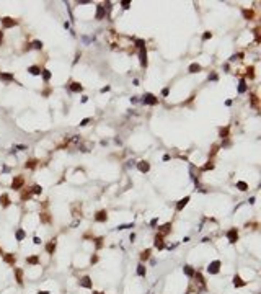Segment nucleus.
I'll use <instances>...</instances> for the list:
<instances>
[{
  "label": "nucleus",
  "instance_id": "obj_25",
  "mask_svg": "<svg viewBox=\"0 0 261 294\" xmlns=\"http://www.w3.org/2000/svg\"><path fill=\"white\" fill-rule=\"evenodd\" d=\"M243 16H245V20H251L253 18V10H243Z\"/></svg>",
  "mask_w": 261,
  "mask_h": 294
},
{
  "label": "nucleus",
  "instance_id": "obj_33",
  "mask_svg": "<svg viewBox=\"0 0 261 294\" xmlns=\"http://www.w3.org/2000/svg\"><path fill=\"white\" fill-rule=\"evenodd\" d=\"M41 74H43V77H44V80H49L51 79V72L49 70H46L44 69V70H41Z\"/></svg>",
  "mask_w": 261,
  "mask_h": 294
},
{
  "label": "nucleus",
  "instance_id": "obj_9",
  "mask_svg": "<svg viewBox=\"0 0 261 294\" xmlns=\"http://www.w3.org/2000/svg\"><path fill=\"white\" fill-rule=\"evenodd\" d=\"M137 168H139V170H141L142 173H145V172H149V170H150V165H149V162L142 160V162L137 163Z\"/></svg>",
  "mask_w": 261,
  "mask_h": 294
},
{
  "label": "nucleus",
  "instance_id": "obj_44",
  "mask_svg": "<svg viewBox=\"0 0 261 294\" xmlns=\"http://www.w3.org/2000/svg\"><path fill=\"white\" fill-rule=\"evenodd\" d=\"M96 247H101V238H96Z\"/></svg>",
  "mask_w": 261,
  "mask_h": 294
},
{
  "label": "nucleus",
  "instance_id": "obj_47",
  "mask_svg": "<svg viewBox=\"0 0 261 294\" xmlns=\"http://www.w3.org/2000/svg\"><path fill=\"white\" fill-rule=\"evenodd\" d=\"M38 294H49V293H47V291H39Z\"/></svg>",
  "mask_w": 261,
  "mask_h": 294
},
{
  "label": "nucleus",
  "instance_id": "obj_37",
  "mask_svg": "<svg viewBox=\"0 0 261 294\" xmlns=\"http://www.w3.org/2000/svg\"><path fill=\"white\" fill-rule=\"evenodd\" d=\"M30 196H31V191H30V190H28V191H25V193H23V194H21V199H28V198H30Z\"/></svg>",
  "mask_w": 261,
  "mask_h": 294
},
{
  "label": "nucleus",
  "instance_id": "obj_7",
  "mask_svg": "<svg viewBox=\"0 0 261 294\" xmlns=\"http://www.w3.org/2000/svg\"><path fill=\"white\" fill-rule=\"evenodd\" d=\"M153 245H155V249H158V250H163L165 249V243H163V237H162L160 234L155 237V242H153Z\"/></svg>",
  "mask_w": 261,
  "mask_h": 294
},
{
  "label": "nucleus",
  "instance_id": "obj_38",
  "mask_svg": "<svg viewBox=\"0 0 261 294\" xmlns=\"http://www.w3.org/2000/svg\"><path fill=\"white\" fill-rule=\"evenodd\" d=\"M212 168H214V163H212V162H207V165L204 167V170H212Z\"/></svg>",
  "mask_w": 261,
  "mask_h": 294
},
{
  "label": "nucleus",
  "instance_id": "obj_8",
  "mask_svg": "<svg viewBox=\"0 0 261 294\" xmlns=\"http://www.w3.org/2000/svg\"><path fill=\"white\" fill-rule=\"evenodd\" d=\"M139 57H141V66L142 67H147V52H145V47H142L141 52H139Z\"/></svg>",
  "mask_w": 261,
  "mask_h": 294
},
{
  "label": "nucleus",
  "instance_id": "obj_14",
  "mask_svg": "<svg viewBox=\"0 0 261 294\" xmlns=\"http://www.w3.org/2000/svg\"><path fill=\"white\" fill-rule=\"evenodd\" d=\"M3 260H5L8 265H15V255H11V253H7V255H3Z\"/></svg>",
  "mask_w": 261,
  "mask_h": 294
},
{
  "label": "nucleus",
  "instance_id": "obj_23",
  "mask_svg": "<svg viewBox=\"0 0 261 294\" xmlns=\"http://www.w3.org/2000/svg\"><path fill=\"white\" fill-rule=\"evenodd\" d=\"M26 261H28L30 265H38V263H39V257H36V255H34V257H30Z\"/></svg>",
  "mask_w": 261,
  "mask_h": 294
},
{
  "label": "nucleus",
  "instance_id": "obj_46",
  "mask_svg": "<svg viewBox=\"0 0 261 294\" xmlns=\"http://www.w3.org/2000/svg\"><path fill=\"white\" fill-rule=\"evenodd\" d=\"M2 39H3V33H2V30H0V44H2Z\"/></svg>",
  "mask_w": 261,
  "mask_h": 294
},
{
  "label": "nucleus",
  "instance_id": "obj_12",
  "mask_svg": "<svg viewBox=\"0 0 261 294\" xmlns=\"http://www.w3.org/2000/svg\"><path fill=\"white\" fill-rule=\"evenodd\" d=\"M54 250H55V240H51V242H47V245H46V252L47 253H54Z\"/></svg>",
  "mask_w": 261,
  "mask_h": 294
},
{
  "label": "nucleus",
  "instance_id": "obj_4",
  "mask_svg": "<svg viewBox=\"0 0 261 294\" xmlns=\"http://www.w3.org/2000/svg\"><path fill=\"white\" fill-rule=\"evenodd\" d=\"M18 21L13 20V18H8V16H5V18H2V26L3 28H11V26H15Z\"/></svg>",
  "mask_w": 261,
  "mask_h": 294
},
{
  "label": "nucleus",
  "instance_id": "obj_17",
  "mask_svg": "<svg viewBox=\"0 0 261 294\" xmlns=\"http://www.w3.org/2000/svg\"><path fill=\"white\" fill-rule=\"evenodd\" d=\"M233 284L240 288V286H245L246 283H245V281H243V279L240 278V276H238V274H235V276H233Z\"/></svg>",
  "mask_w": 261,
  "mask_h": 294
},
{
  "label": "nucleus",
  "instance_id": "obj_45",
  "mask_svg": "<svg viewBox=\"0 0 261 294\" xmlns=\"http://www.w3.org/2000/svg\"><path fill=\"white\" fill-rule=\"evenodd\" d=\"M157 222H158V219H157V217H155V219H152V222H150V224H152V226H155V224H157Z\"/></svg>",
  "mask_w": 261,
  "mask_h": 294
},
{
  "label": "nucleus",
  "instance_id": "obj_18",
  "mask_svg": "<svg viewBox=\"0 0 261 294\" xmlns=\"http://www.w3.org/2000/svg\"><path fill=\"white\" fill-rule=\"evenodd\" d=\"M28 72H30L31 75H39V74H41V67H38V66H31L30 69H28Z\"/></svg>",
  "mask_w": 261,
  "mask_h": 294
},
{
  "label": "nucleus",
  "instance_id": "obj_40",
  "mask_svg": "<svg viewBox=\"0 0 261 294\" xmlns=\"http://www.w3.org/2000/svg\"><path fill=\"white\" fill-rule=\"evenodd\" d=\"M136 44H137V46H139V47H141V49H142V47H144V44H145V43H144V41H142V39H137V43H136Z\"/></svg>",
  "mask_w": 261,
  "mask_h": 294
},
{
  "label": "nucleus",
  "instance_id": "obj_16",
  "mask_svg": "<svg viewBox=\"0 0 261 294\" xmlns=\"http://www.w3.org/2000/svg\"><path fill=\"white\" fill-rule=\"evenodd\" d=\"M105 10H106V7L98 5V12H96V20H101V18L105 16Z\"/></svg>",
  "mask_w": 261,
  "mask_h": 294
},
{
  "label": "nucleus",
  "instance_id": "obj_5",
  "mask_svg": "<svg viewBox=\"0 0 261 294\" xmlns=\"http://www.w3.org/2000/svg\"><path fill=\"white\" fill-rule=\"evenodd\" d=\"M95 219L98 221V222H105L106 219H108V213H106V209H101V211H98L95 216Z\"/></svg>",
  "mask_w": 261,
  "mask_h": 294
},
{
  "label": "nucleus",
  "instance_id": "obj_22",
  "mask_svg": "<svg viewBox=\"0 0 261 294\" xmlns=\"http://www.w3.org/2000/svg\"><path fill=\"white\" fill-rule=\"evenodd\" d=\"M237 188H238L240 191H246V190H248V185H246L245 182H238L237 183Z\"/></svg>",
  "mask_w": 261,
  "mask_h": 294
},
{
  "label": "nucleus",
  "instance_id": "obj_31",
  "mask_svg": "<svg viewBox=\"0 0 261 294\" xmlns=\"http://www.w3.org/2000/svg\"><path fill=\"white\" fill-rule=\"evenodd\" d=\"M245 90H246V83H245V80H240V87H238V91H240V93H243Z\"/></svg>",
  "mask_w": 261,
  "mask_h": 294
},
{
  "label": "nucleus",
  "instance_id": "obj_28",
  "mask_svg": "<svg viewBox=\"0 0 261 294\" xmlns=\"http://www.w3.org/2000/svg\"><path fill=\"white\" fill-rule=\"evenodd\" d=\"M41 221H43V222H51L49 214H47V213H43V214H41Z\"/></svg>",
  "mask_w": 261,
  "mask_h": 294
},
{
  "label": "nucleus",
  "instance_id": "obj_43",
  "mask_svg": "<svg viewBox=\"0 0 261 294\" xmlns=\"http://www.w3.org/2000/svg\"><path fill=\"white\" fill-rule=\"evenodd\" d=\"M90 261H91V263H96V261H98V257H91Z\"/></svg>",
  "mask_w": 261,
  "mask_h": 294
},
{
  "label": "nucleus",
  "instance_id": "obj_19",
  "mask_svg": "<svg viewBox=\"0 0 261 294\" xmlns=\"http://www.w3.org/2000/svg\"><path fill=\"white\" fill-rule=\"evenodd\" d=\"M70 90L72 91H82V90H83V87H82L78 82H74V83L70 85Z\"/></svg>",
  "mask_w": 261,
  "mask_h": 294
},
{
  "label": "nucleus",
  "instance_id": "obj_6",
  "mask_svg": "<svg viewBox=\"0 0 261 294\" xmlns=\"http://www.w3.org/2000/svg\"><path fill=\"white\" fill-rule=\"evenodd\" d=\"M23 183H25L23 177H16L15 180L11 182V188H13V190H20V188L23 186Z\"/></svg>",
  "mask_w": 261,
  "mask_h": 294
},
{
  "label": "nucleus",
  "instance_id": "obj_10",
  "mask_svg": "<svg viewBox=\"0 0 261 294\" xmlns=\"http://www.w3.org/2000/svg\"><path fill=\"white\" fill-rule=\"evenodd\" d=\"M188 201H189V196H185L183 199H180V201H178V204H176V211H181V209H183L186 204H188Z\"/></svg>",
  "mask_w": 261,
  "mask_h": 294
},
{
  "label": "nucleus",
  "instance_id": "obj_30",
  "mask_svg": "<svg viewBox=\"0 0 261 294\" xmlns=\"http://www.w3.org/2000/svg\"><path fill=\"white\" fill-rule=\"evenodd\" d=\"M41 191H43V188H41L39 185H34V186H33V190H31V193H34V194H39Z\"/></svg>",
  "mask_w": 261,
  "mask_h": 294
},
{
  "label": "nucleus",
  "instance_id": "obj_42",
  "mask_svg": "<svg viewBox=\"0 0 261 294\" xmlns=\"http://www.w3.org/2000/svg\"><path fill=\"white\" fill-rule=\"evenodd\" d=\"M121 5L124 7V8H129V5H130V2H127V0H126V2H122V3H121Z\"/></svg>",
  "mask_w": 261,
  "mask_h": 294
},
{
  "label": "nucleus",
  "instance_id": "obj_39",
  "mask_svg": "<svg viewBox=\"0 0 261 294\" xmlns=\"http://www.w3.org/2000/svg\"><path fill=\"white\" fill-rule=\"evenodd\" d=\"M202 38H204V39H209V38H212V33L211 31H206V35L202 36Z\"/></svg>",
  "mask_w": 261,
  "mask_h": 294
},
{
  "label": "nucleus",
  "instance_id": "obj_49",
  "mask_svg": "<svg viewBox=\"0 0 261 294\" xmlns=\"http://www.w3.org/2000/svg\"><path fill=\"white\" fill-rule=\"evenodd\" d=\"M0 255H3V253H2V249H0Z\"/></svg>",
  "mask_w": 261,
  "mask_h": 294
},
{
  "label": "nucleus",
  "instance_id": "obj_34",
  "mask_svg": "<svg viewBox=\"0 0 261 294\" xmlns=\"http://www.w3.org/2000/svg\"><path fill=\"white\" fill-rule=\"evenodd\" d=\"M229 136V127H222L220 129V137H227Z\"/></svg>",
  "mask_w": 261,
  "mask_h": 294
},
{
  "label": "nucleus",
  "instance_id": "obj_21",
  "mask_svg": "<svg viewBox=\"0 0 261 294\" xmlns=\"http://www.w3.org/2000/svg\"><path fill=\"white\" fill-rule=\"evenodd\" d=\"M149 257H150V250H149V249H147V250H144V252L141 253V260H142V261H145V260H149Z\"/></svg>",
  "mask_w": 261,
  "mask_h": 294
},
{
  "label": "nucleus",
  "instance_id": "obj_26",
  "mask_svg": "<svg viewBox=\"0 0 261 294\" xmlns=\"http://www.w3.org/2000/svg\"><path fill=\"white\" fill-rule=\"evenodd\" d=\"M0 79L2 80H13V75L11 74H0Z\"/></svg>",
  "mask_w": 261,
  "mask_h": 294
},
{
  "label": "nucleus",
  "instance_id": "obj_35",
  "mask_svg": "<svg viewBox=\"0 0 261 294\" xmlns=\"http://www.w3.org/2000/svg\"><path fill=\"white\" fill-rule=\"evenodd\" d=\"M34 165H36V160H28V162L25 163V167H26V168H33Z\"/></svg>",
  "mask_w": 261,
  "mask_h": 294
},
{
  "label": "nucleus",
  "instance_id": "obj_11",
  "mask_svg": "<svg viewBox=\"0 0 261 294\" xmlns=\"http://www.w3.org/2000/svg\"><path fill=\"white\" fill-rule=\"evenodd\" d=\"M80 284L83 286V288H88V289H90V288H91V279H90V276H83V278L80 279Z\"/></svg>",
  "mask_w": 261,
  "mask_h": 294
},
{
  "label": "nucleus",
  "instance_id": "obj_3",
  "mask_svg": "<svg viewBox=\"0 0 261 294\" xmlns=\"http://www.w3.org/2000/svg\"><path fill=\"white\" fill-rule=\"evenodd\" d=\"M227 238H229L230 243H235L237 240H238V230H237V229H230V230L227 232Z\"/></svg>",
  "mask_w": 261,
  "mask_h": 294
},
{
  "label": "nucleus",
  "instance_id": "obj_27",
  "mask_svg": "<svg viewBox=\"0 0 261 294\" xmlns=\"http://www.w3.org/2000/svg\"><path fill=\"white\" fill-rule=\"evenodd\" d=\"M16 238H18V240H23V238H25V230L18 229V230H16Z\"/></svg>",
  "mask_w": 261,
  "mask_h": 294
},
{
  "label": "nucleus",
  "instance_id": "obj_13",
  "mask_svg": "<svg viewBox=\"0 0 261 294\" xmlns=\"http://www.w3.org/2000/svg\"><path fill=\"white\" fill-rule=\"evenodd\" d=\"M0 204H2L3 208H7V206L10 204V198H8V194H2V196H0Z\"/></svg>",
  "mask_w": 261,
  "mask_h": 294
},
{
  "label": "nucleus",
  "instance_id": "obj_1",
  "mask_svg": "<svg viewBox=\"0 0 261 294\" xmlns=\"http://www.w3.org/2000/svg\"><path fill=\"white\" fill-rule=\"evenodd\" d=\"M219 270H220V261H219V260L209 263V266H207V271H209L211 274H217L219 273Z\"/></svg>",
  "mask_w": 261,
  "mask_h": 294
},
{
  "label": "nucleus",
  "instance_id": "obj_2",
  "mask_svg": "<svg viewBox=\"0 0 261 294\" xmlns=\"http://www.w3.org/2000/svg\"><path fill=\"white\" fill-rule=\"evenodd\" d=\"M157 102H158V100H157L152 93H145L144 98H142V103H145V105H157Z\"/></svg>",
  "mask_w": 261,
  "mask_h": 294
},
{
  "label": "nucleus",
  "instance_id": "obj_41",
  "mask_svg": "<svg viewBox=\"0 0 261 294\" xmlns=\"http://www.w3.org/2000/svg\"><path fill=\"white\" fill-rule=\"evenodd\" d=\"M88 123H90V118H87V119H83V121L80 123V126H87Z\"/></svg>",
  "mask_w": 261,
  "mask_h": 294
},
{
  "label": "nucleus",
  "instance_id": "obj_29",
  "mask_svg": "<svg viewBox=\"0 0 261 294\" xmlns=\"http://www.w3.org/2000/svg\"><path fill=\"white\" fill-rule=\"evenodd\" d=\"M185 273L188 276H194V270L191 268V266H185Z\"/></svg>",
  "mask_w": 261,
  "mask_h": 294
},
{
  "label": "nucleus",
  "instance_id": "obj_36",
  "mask_svg": "<svg viewBox=\"0 0 261 294\" xmlns=\"http://www.w3.org/2000/svg\"><path fill=\"white\" fill-rule=\"evenodd\" d=\"M33 47H34V49H41V47H43V43H41V41H33Z\"/></svg>",
  "mask_w": 261,
  "mask_h": 294
},
{
  "label": "nucleus",
  "instance_id": "obj_15",
  "mask_svg": "<svg viewBox=\"0 0 261 294\" xmlns=\"http://www.w3.org/2000/svg\"><path fill=\"white\" fill-rule=\"evenodd\" d=\"M15 274H16V283L23 284V271L20 268H15Z\"/></svg>",
  "mask_w": 261,
  "mask_h": 294
},
{
  "label": "nucleus",
  "instance_id": "obj_48",
  "mask_svg": "<svg viewBox=\"0 0 261 294\" xmlns=\"http://www.w3.org/2000/svg\"><path fill=\"white\" fill-rule=\"evenodd\" d=\"M93 294H103V293H93Z\"/></svg>",
  "mask_w": 261,
  "mask_h": 294
},
{
  "label": "nucleus",
  "instance_id": "obj_20",
  "mask_svg": "<svg viewBox=\"0 0 261 294\" xmlns=\"http://www.w3.org/2000/svg\"><path fill=\"white\" fill-rule=\"evenodd\" d=\"M199 70H201V66H199V64H196V62H194V64H191V66H189V72H191V74H196V72H199Z\"/></svg>",
  "mask_w": 261,
  "mask_h": 294
},
{
  "label": "nucleus",
  "instance_id": "obj_32",
  "mask_svg": "<svg viewBox=\"0 0 261 294\" xmlns=\"http://www.w3.org/2000/svg\"><path fill=\"white\" fill-rule=\"evenodd\" d=\"M170 227H171V224L168 222V224H165V226H162V227H160V230H162L163 234H166L168 230H170Z\"/></svg>",
  "mask_w": 261,
  "mask_h": 294
},
{
  "label": "nucleus",
  "instance_id": "obj_24",
  "mask_svg": "<svg viewBox=\"0 0 261 294\" xmlns=\"http://www.w3.org/2000/svg\"><path fill=\"white\" fill-rule=\"evenodd\" d=\"M137 274H139V276H145V266H144V265H139V266H137Z\"/></svg>",
  "mask_w": 261,
  "mask_h": 294
}]
</instances>
